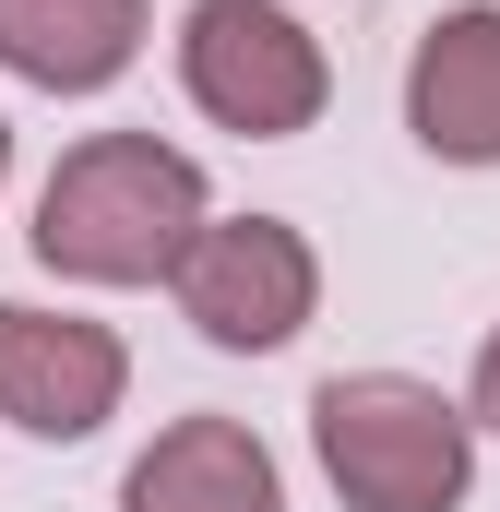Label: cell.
<instances>
[{"mask_svg":"<svg viewBox=\"0 0 500 512\" xmlns=\"http://www.w3.org/2000/svg\"><path fill=\"white\" fill-rule=\"evenodd\" d=\"M203 167L155 131H96L48 167L36 191V262L84 274V286H155L179 274V251L203 239Z\"/></svg>","mask_w":500,"mask_h":512,"instance_id":"cell-1","label":"cell"},{"mask_svg":"<svg viewBox=\"0 0 500 512\" xmlns=\"http://www.w3.org/2000/svg\"><path fill=\"white\" fill-rule=\"evenodd\" d=\"M310 441L346 512H453L477 477V417L405 370H334L310 393Z\"/></svg>","mask_w":500,"mask_h":512,"instance_id":"cell-2","label":"cell"},{"mask_svg":"<svg viewBox=\"0 0 500 512\" xmlns=\"http://www.w3.org/2000/svg\"><path fill=\"white\" fill-rule=\"evenodd\" d=\"M179 84H191L203 120L250 131V143L310 131V120H322V96H334L322 36L286 24L274 0H191V24H179Z\"/></svg>","mask_w":500,"mask_h":512,"instance_id":"cell-3","label":"cell"},{"mask_svg":"<svg viewBox=\"0 0 500 512\" xmlns=\"http://www.w3.org/2000/svg\"><path fill=\"white\" fill-rule=\"evenodd\" d=\"M167 286H179V310L203 322V346L262 358V346H286V334L310 322L322 262H310V239H298L286 215H227V227H203V239L179 251Z\"/></svg>","mask_w":500,"mask_h":512,"instance_id":"cell-4","label":"cell"},{"mask_svg":"<svg viewBox=\"0 0 500 512\" xmlns=\"http://www.w3.org/2000/svg\"><path fill=\"white\" fill-rule=\"evenodd\" d=\"M120 382H131V358H120L108 322L0 298V417H12L24 441H84V429H108V417H120Z\"/></svg>","mask_w":500,"mask_h":512,"instance_id":"cell-5","label":"cell"},{"mask_svg":"<svg viewBox=\"0 0 500 512\" xmlns=\"http://www.w3.org/2000/svg\"><path fill=\"white\" fill-rule=\"evenodd\" d=\"M405 131L441 155V167H500V12L465 0L417 36L405 60Z\"/></svg>","mask_w":500,"mask_h":512,"instance_id":"cell-6","label":"cell"},{"mask_svg":"<svg viewBox=\"0 0 500 512\" xmlns=\"http://www.w3.org/2000/svg\"><path fill=\"white\" fill-rule=\"evenodd\" d=\"M120 512H286V489H274V453L239 417H179L120 477Z\"/></svg>","mask_w":500,"mask_h":512,"instance_id":"cell-7","label":"cell"},{"mask_svg":"<svg viewBox=\"0 0 500 512\" xmlns=\"http://www.w3.org/2000/svg\"><path fill=\"white\" fill-rule=\"evenodd\" d=\"M131 48H143V0H0V72H24L48 96L120 84Z\"/></svg>","mask_w":500,"mask_h":512,"instance_id":"cell-8","label":"cell"},{"mask_svg":"<svg viewBox=\"0 0 500 512\" xmlns=\"http://www.w3.org/2000/svg\"><path fill=\"white\" fill-rule=\"evenodd\" d=\"M465 417H489V429H500V334L477 346V405H465Z\"/></svg>","mask_w":500,"mask_h":512,"instance_id":"cell-9","label":"cell"},{"mask_svg":"<svg viewBox=\"0 0 500 512\" xmlns=\"http://www.w3.org/2000/svg\"><path fill=\"white\" fill-rule=\"evenodd\" d=\"M0 179H12V120H0Z\"/></svg>","mask_w":500,"mask_h":512,"instance_id":"cell-10","label":"cell"}]
</instances>
